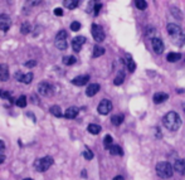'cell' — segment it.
Masks as SVG:
<instances>
[{
  "label": "cell",
  "instance_id": "3957f363",
  "mask_svg": "<svg viewBox=\"0 0 185 180\" xmlns=\"http://www.w3.org/2000/svg\"><path fill=\"white\" fill-rule=\"evenodd\" d=\"M174 173V168L171 164H169L168 161H161L156 165V174L159 175L161 179H169L171 178V175Z\"/></svg>",
  "mask_w": 185,
  "mask_h": 180
},
{
  "label": "cell",
  "instance_id": "7bdbcfd3",
  "mask_svg": "<svg viewBox=\"0 0 185 180\" xmlns=\"http://www.w3.org/2000/svg\"><path fill=\"white\" fill-rule=\"evenodd\" d=\"M4 150H5V144H4L3 141L0 140V154H3V153H4Z\"/></svg>",
  "mask_w": 185,
  "mask_h": 180
},
{
  "label": "cell",
  "instance_id": "9a60e30c",
  "mask_svg": "<svg viewBox=\"0 0 185 180\" xmlns=\"http://www.w3.org/2000/svg\"><path fill=\"white\" fill-rule=\"evenodd\" d=\"M78 112H79L78 107L72 106V107H69V108H67V110H66V112H64V117H66V118H68V120H72V118H76V117H77Z\"/></svg>",
  "mask_w": 185,
  "mask_h": 180
},
{
  "label": "cell",
  "instance_id": "f546056e",
  "mask_svg": "<svg viewBox=\"0 0 185 180\" xmlns=\"http://www.w3.org/2000/svg\"><path fill=\"white\" fill-rule=\"evenodd\" d=\"M32 30V28H30V23L29 22H24L22 24L20 27V32H22V34H28Z\"/></svg>",
  "mask_w": 185,
  "mask_h": 180
},
{
  "label": "cell",
  "instance_id": "f1b7e54d",
  "mask_svg": "<svg viewBox=\"0 0 185 180\" xmlns=\"http://www.w3.org/2000/svg\"><path fill=\"white\" fill-rule=\"evenodd\" d=\"M33 77H34V74H33L32 72L25 73V74H23V78H22V81H20V82L28 84V83H30V82L33 81Z\"/></svg>",
  "mask_w": 185,
  "mask_h": 180
},
{
  "label": "cell",
  "instance_id": "5bb4252c",
  "mask_svg": "<svg viewBox=\"0 0 185 180\" xmlns=\"http://www.w3.org/2000/svg\"><path fill=\"white\" fill-rule=\"evenodd\" d=\"M168 98H169V94H168V93L158 92V93H155V94H154L153 101H154V103H156V105H160V103H163V102L166 101Z\"/></svg>",
  "mask_w": 185,
  "mask_h": 180
},
{
  "label": "cell",
  "instance_id": "ee69618b",
  "mask_svg": "<svg viewBox=\"0 0 185 180\" xmlns=\"http://www.w3.org/2000/svg\"><path fill=\"white\" fill-rule=\"evenodd\" d=\"M112 180H125V179H123V176H121V175H117V176H115Z\"/></svg>",
  "mask_w": 185,
  "mask_h": 180
},
{
  "label": "cell",
  "instance_id": "ab89813d",
  "mask_svg": "<svg viewBox=\"0 0 185 180\" xmlns=\"http://www.w3.org/2000/svg\"><path fill=\"white\" fill-rule=\"evenodd\" d=\"M101 8H102V5L99 3H97L96 5H94V15H98V13H99V10H101Z\"/></svg>",
  "mask_w": 185,
  "mask_h": 180
},
{
  "label": "cell",
  "instance_id": "cb8c5ba5",
  "mask_svg": "<svg viewBox=\"0 0 185 180\" xmlns=\"http://www.w3.org/2000/svg\"><path fill=\"white\" fill-rule=\"evenodd\" d=\"M76 62H77V59H76V57H73V55H66V57H63V64H66V66H72Z\"/></svg>",
  "mask_w": 185,
  "mask_h": 180
},
{
  "label": "cell",
  "instance_id": "ba28073f",
  "mask_svg": "<svg viewBox=\"0 0 185 180\" xmlns=\"http://www.w3.org/2000/svg\"><path fill=\"white\" fill-rule=\"evenodd\" d=\"M12 27V19L8 14H0V29L3 32H8Z\"/></svg>",
  "mask_w": 185,
  "mask_h": 180
},
{
  "label": "cell",
  "instance_id": "7c38bea8",
  "mask_svg": "<svg viewBox=\"0 0 185 180\" xmlns=\"http://www.w3.org/2000/svg\"><path fill=\"white\" fill-rule=\"evenodd\" d=\"M89 81V76L84 74V76H78V77H76L72 79V83L74 86H84V84H87Z\"/></svg>",
  "mask_w": 185,
  "mask_h": 180
},
{
  "label": "cell",
  "instance_id": "4dcf8cb0",
  "mask_svg": "<svg viewBox=\"0 0 185 180\" xmlns=\"http://www.w3.org/2000/svg\"><path fill=\"white\" fill-rule=\"evenodd\" d=\"M17 106H19V107H22V108H24L25 106H27V97L25 96H20L18 99H17Z\"/></svg>",
  "mask_w": 185,
  "mask_h": 180
},
{
  "label": "cell",
  "instance_id": "d590c367",
  "mask_svg": "<svg viewBox=\"0 0 185 180\" xmlns=\"http://www.w3.org/2000/svg\"><path fill=\"white\" fill-rule=\"evenodd\" d=\"M0 97L4 98V99H9L12 97V93L9 91H3V89H0Z\"/></svg>",
  "mask_w": 185,
  "mask_h": 180
},
{
  "label": "cell",
  "instance_id": "2e32d148",
  "mask_svg": "<svg viewBox=\"0 0 185 180\" xmlns=\"http://www.w3.org/2000/svg\"><path fill=\"white\" fill-rule=\"evenodd\" d=\"M174 169L175 171H178L179 174H185V160L184 159H178L174 163Z\"/></svg>",
  "mask_w": 185,
  "mask_h": 180
},
{
  "label": "cell",
  "instance_id": "44dd1931",
  "mask_svg": "<svg viewBox=\"0 0 185 180\" xmlns=\"http://www.w3.org/2000/svg\"><path fill=\"white\" fill-rule=\"evenodd\" d=\"M78 4H79L78 0H64L63 1V5L68 9H76L78 6Z\"/></svg>",
  "mask_w": 185,
  "mask_h": 180
},
{
  "label": "cell",
  "instance_id": "d4e9b609",
  "mask_svg": "<svg viewBox=\"0 0 185 180\" xmlns=\"http://www.w3.org/2000/svg\"><path fill=\"white\" fill-rule=\"evenodd\" d=\"M123 79H125V73L122 72H118L117 73V76H116V78L113 79V83L116 84V86H120V84H122L123 83Z\"/></svg>",
  "mask_w": 185,
  "mask_h": 180
},
{
  "label": "cell",
  "instance_id": "52a82bcc",
  "mask_svg": "<svg viewBox=\"0 0 185 180\" xmlns=\"http://www.w3.org/2000/svg\"><path fill=\"white\" fill-rule=\"evenodd\" d=\"M111 110H112V103L108 99H102L97 107V111L99 115H108L111 112Z\"/></svg>",
  "mask_w": 185,
  "mask_h": 180
},
{
  "label": "cell",
  "instance_id": "836d02e7",
  "mask_svg": "<svg viewBox=\"0 0 185 180\" xmlns=\"http://www.w3.org/2000/svg\"><path fill=\"white\" fill-rule=\"evenodd\" d=\"M68 38V33L66 30H59L55 35V39H67Z\"/></svg>",
  "mask_w": 185,
  "mask_h": 180
},
{
  "label": "cell",
  "instance_id": "bcb514c9",
  "mask_svg": "<svg viewBox=\"0 0 185 180\" xmlns=\"http://www.w3.org/2000/svg\"><path fill=\"white\" fill-rule=\"evenodd\" d=\"M24 180H33L32 178H27V179H24Z\"/></svg>",
  "mask_w": 185,
  "mask_h": 180
},
{
  "label": "cell",
  "instance_id": "8fae6325",
  "mask_svg": "<svg viewBox=\"0 0 185 180\" xmlns=\"http://www.w3.org/2000/svg\"><path fill=\"white\" fill-rule=\"evenodd\" d=\"M8 79H9V67L8 64L1 63L0 64V81L5 82Z\"/></svg>",
  "mask_w": 185,
  "mask_h": 180
},
{
  "label": "cell",
  "instance_id": "8992f818",
  "mask_svg": "<svg viewBox=\"0 0 185 180\" xmlns=\"http://www.w3.org/2000/svg\"><path fill=\"white\" fill-rule=\"evenodd\" d=\"M38 93L42 96H52L53 94V86L48 82H40L38 84Z\"/></svg>",
  "mask_w": 185,
  "mask_h": 180
},
{
  "label": "cell",
  "instance_id": "6da1fadb",
  "mask_svg": "<svg viewBox=\"0 0 185 180\" xmlns=\"http://www.w3.org/2000/svg\"><path fill=\"white\" fill-rule=\"evenodd\" d=\"M163 124L169 131H178L180 125H181V118L176 112L170 111L163 118Z\"/></svg>",
  "mask_w": 185,
  "mask_h": 180
},
{
  "label": "cell",
  "instance_id": "b9f144b4",
  "mask_svg": "<svg viewBox=\"0 0 185 180\" xmlns=\"http://www.w3.org/2000/svg\"><path fill=\"white\" fill-rule=\"evenodd\" d=\"M14 77H15L17 81L20 82V81H22V78H23V73H22V72H17L15 74H14Z\"/></svg>",
  "mask_w": 185,
  "mask_h": 180
},
{
  "label": "cell",
  "instance_id": "ffe728a7",
  "mask_svg": "<svg viewBox=\"0 0 185 180\" xmlns=\"http://www.w3.org/2000/svg\"><path fill=\"white\" fill-rule=\"evenodd\" d=\"M105 54V48L103 47H99V45H96L93 47V58H98V57H101Z\"/></svg>",
  "mask_w": 185,
  "mask_h": 180
},
{
  "label": "cell",
  "instance_id": "7402d4cb",
  "mask_svg": "<svg viewBox=\"0 0 185 180\" xmlns=\"http://www.w3.org/2000/svg\"><path fill=\"white\" fill-rule=\"evenodd\" d=\"M49 111H50L52 115L55 116V117H62V116H64V113L62 112V110H60L59 106H52V107L49 108Z\"/></svg>",
  "mask_w": 185,
  "mask_h": 180
},
{
  "label": "cell",
  "instance_id": "1f68e13d",
  "mask_svg": "<svg viewBox=\"0 0 185 180\" xmlns=\"http://www.w3.org/2000/svg\"><path fill=\"white\" fill-rule=\"evenodd\" d=\"M135 5H136L137 9H140V10H145L146 6H148V3L144 1V0H136Z\"/></svg>",
  "mask_w": 185,
  "mask_h": 180
},
{
  "label": "cell",
  "instance_id": "7a4b0ae2",
  "mask_svg": "<svg viewBox=\"0 0 185 180\" xmlns=\"http://www.w3.org/2000/svg\"><path fill=\"white\" fill-rule=\"evenodd\" d=\"M168 33L170 34V37L173 38L174 43L178 44V45H183L185 43V34L183 33L181 28H180L179 25L174 24V23H170V24H168Z\"/></svg>",
  "mask_w": 185,
  "mask_h": 180
},
{
  "label": "cell",
  "instance_id": "4316f807",
  "mask_svg": "<svg viewBox=\"0 0 185 180\" xmlns=\"http://www.w3.org/2000/svg\"><path fill=\"white\" fill-rule=\"evenodd\" d=\"M111 122L115 126H120L122 122H123V116L122 115H115V116H112L111 118Z\"/></svg>",
  "mask_w": 185,
  "mask_h": 180
},
{
  "label": "cell",
  "instance_id": "f6af8a7d",
  "mask_svg": "<svg viewBox=\"0 0 185 180\" xmlns=\"http://www.w3.org/2000/svg\"><path fill=\"white\" fill-rule=\"evenodd\" d=\"M5 161V156H0V164H3Z\"/></svg>",
  "mask_w": 185,
  "mask_h": 180
},
{
  "label": "cell",
  "instance_id": "30bf717a",
  "mask_svg": "<svg viewBox=\"0 0 185 180\" xmlns=\"http://www.w3.org/2000/svg\"><path fill=\"white\" fill-rule=\"evenodd\" d=\"M153 49L156 54H161L164 52V42L161 38H153Z\"/></svg>",
  "mask_w": 185,
  "mask_h": 180
},
{
  "label": "cell",
  "instance_id": "9c48e42d",
  "mask_svg": "<svg viewBox=\"0 0 185 180\" xmlns=\"http://www.w3.org/2000/svg\"><path fill=\"white\" fill-rule=\"evenodd\" d=\"M84 43H86V38H84L83 35H78V37L73 38V40H72V48H73V50L74 52H79Z\"/></svg>",
  "mask_w": 185,
  "mask_h": 180
},
{
  "label": "cell",
  "instance_id": "e575fe53",
  "mask_svg": "<svg viewBox=\"0 0 185 180\" xmlns=\"http://www.w3.org/2000/svg\"><path fill=\"white\" fill-rule=\"evenodd\" d=\"M154 33H155V28L154 27H148L145 29V35L146 37H153Z\"/></svg>",
  "mask_w": 185,
  "mask_h": 180
},
{
  "label": "cell",
  "instance_id": "83f0119b",
  "mask_svg": "<svg viewBox=\"0 0 185 180\" xmlns=\"http://www.w3.org/2000/svg\"><path fill=\"white\" fill-rule=\"evenodd\" d=\"M112 143H113V139L111 137V135H106L105 139H103V145H105V148L110 150L112 148Z\"/></svg>",
  "mask_w": 185,
  "mask_h": 180
},
{
  "label": "cell",
  "instance_id": "277c9868",
  "mask_svg": "<svg viewBox=\"0 0 185 180\" xmlns=\"http://www.w3.org/2000/svg\"><path fill=\"white\" fill-rule=\"evenodd\" d=\"M53 163L54 161H53V158H52V156H44V158L37 159L34 161V169L39 173H44L53 165Z\"/></svg>",
  "mask_w": 185,
  "mask_h": 180
},
{
  "label": "cell",
  "instance_id": "74e56055",
  "mask_svg": "<svg viewBox=\"0 0 185 180\" xmlns=\"http://www.w3.org/2000/svg\"><path fill=\"white\" fill-rule=\"evenodd\" d=\"M171 13L174 14V15H176V19H178V20H181V13H180V12L178 10V8H176V6H173V8H171Z\"/></svg>",
  "mask_w": 185,
  "mask_h": 180
},
{
  "label": "cell",
  "instance_id": "484cf974",
  "mask_svg": "<svg viewBox=\"0 0 185 180\" xmlns=\"http://www.w3.org/2000/svg\"><path fill=\"white\" fill-rule=\"evenodd\" d=\"M110 154L111 155H120V156H122L123 151H122V149L118 145H112V148L110 149Z\"/></svg>",
  "mask_w": 185,
  "mask_h": 180
},
{
  "label": "cell",
  "instance_id": "60d3db41",
  "mask_svg": "<svg viewBox=\"0 0 185 180\" xmlns=\"http://www.w3.org/2000/svg\"><path fill=\"white\" fill-rule=\"evenodd\" d=\"M54 14L57 17H62V15H63V10H62L60 8H55L54 9Z\"/></svg>",
  "mask_w": 185,
  "mask_h": 180
},
{
  "label": "cell",
  "instance_id": "4fadbf2b",
  "mask_svg": "<svg viewBox=\"0 0 185 180\" xmlns=\"http://www.w3.org/2000/svg\"><path fill=\"white\" fill-rule=\"evenodd\" d=\"M123 63L126 64V67L129 68L130 72H134V71L136 69V63L134 62V59H132L131 54H126L125 57H123Z\"/></svg>",
  "mask_w": 185,
  "mask_h": 180
},
{
  "label": "cell",
  "instance_id": "ac0fdd59",
  "mask_svg": "<svg viewBox=\"0 0 185 180\" xmlns=\"http://www.w3.org/2000/svg\"><path fill=\"white\" fill-rule=\"evenodd\" d=\"M87 130H88L89 134H92V135H98L99 132H101V126L96 125V124H89L88 127H87Z\"/></svg>",
  "mask_w": 185,
  "mask_h": 180
},
{
  "label": "cell",
  "instance_id": "d6a6232c",
  "mask_svg": "<svg viewBox=\"0 0 185 180\" xmlns=\"http://www.w3.org/2000/svg\"><path fill=\"white\" fill-rule=\"evenodd\" d=\"M83 158L86 160H92L93 159V153L88 148H86V150L83 151Z\"/></svg>",
  "mask_w": 185,
  "mask_h": 180
},
{
  "label": "cell",
  "instance_id": "5b68a950",
  "mask_svg": "<svg viewBox=\"0 0 185 180\" xmlns=\"http://www.w3.org/2000/svg\"><path fill=\"white\" fill-rule=\"evenodd\" d=\"M91 33H92V35H93V39L96 40V42H98V43L103 42V40H105V38H106V34H105V32H103L102 27L98 25V24H92Z\"/></svg>",
  "mask_w": 185,
  "mask_h": 180
},
{
  "label": "cell",
  "instance_id": "603a6c76",
  "mask_svg": "<svg viewBox=\"0 0 185 180\" xmlns=\"http://www.w3.org/2000/svg\"><path fill=\"white\" fill-rule=\"evenodd\" d=\"M180 58H181V54L180 53H174V52H171V53H169L168 57H166V59H168V62H178V60H180Z\"/></svg>",
  "mask_w": 185,
  "mask_h": 180
},
{
  "label": "cell",
  "instance_id": "7dc6e473",
  "mask_svg": "<svg viewBox=\"0 0 185 180\" xmlns=\"http://www.w3.org/2000/svg\"><path fill=\"white\" fill-rule=\"evenodd\" d=\"M184 108H185V103H184Z\"/></svg>",
  "mask_w": 185,
  "mask_h": 180
},
{
  "label": "cell",
  "instance_id": "8d00e7d4",
  "mask_svg": "<svg viewBox=\"0 0 185 180\" xmlns=\"http://www.w3.org/2000/svg\"><path fill=\"white\" fill-rule=\"evenodd\" d=\"M79 29H81V23H79V22H73L72 24H71V30L78 32Z\"/></svg>",
  "mask_w": 185,
  "mask_h": 180
},
{
  "label": "cell",
  "instance_id": "d6986e66",
  "mask_svg": "<svg viewBox=\"0 0 185 180\" xmlns=\"http://www.w3.org/2000/svg\"><path fill=\"white\" fill-rule=\"evenodd\" d=\"M54 44H55L57 48L60 49V50L67 49V47H68V44H67V39H55Z\"/></svg>",
  "mask_w": 185,
  "mask_h": 180
},
{
  "label": "cell",
  "instance_id": "f35d334b",
  "mask_svg": "<svg viewBox=\"0 0 185 180\" xmlns=\"http://www.w3.org/2000/svg\"><path fill=\"white\" fill-rule=\"evenodd\" d=\"M24 66L28 68H33V67H35L37 66V60H28V62L24 63Z\"/></svg>",
  "mask_w": 185,
  "mask_h": 180
},
{
  "label": "cell",
  "instance_id": "e0dca14e",
  "mask_svg": "<svg viewBox=\"0 0 185 180\" xmlns=\"http://www.w3.org/2000/svg\"><path fill=\"white\" fill-rule=\"evenodd\" d=\"M98 91H99V84L98 83H92V84H89V86L87 87L86 94L88 97H93Z\"/></svg>",
  "mask_w": 185,
  "mask_h": 180
}]
</instances>
